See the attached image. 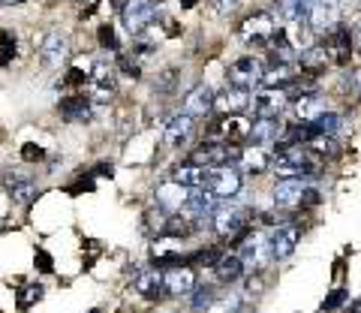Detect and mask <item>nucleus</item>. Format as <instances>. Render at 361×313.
<instances>
[{
	"mask_svg": "<svg viewBox=\"0 0 361 313\" xmlns=\"http://www.w3.org/2000/svg\"><path fill=\"white\" fill-rule=\"evenodd\" d=\"M220 259V250H214V247H205V250H196L193 253V262L196 265H214Z\"/></svg>",
	"mask_w": 361,
	"mask_h": 313,
	"instance_id": "nucleus-41",
	"label": "nucleus"
},
{
	"mask_svg": "<svg viewBox=\"0 0 361 313\" xmlns=\"http://www.w3.org/2000/svg\"><path fill=\"white\" fill-rule=\"evenodd\" d=\"M87 85H90V99H94L97 106L109 103V99L115 97V91H118V73H115V66H111L109 61H94Z\"/></svg>",
	"mask_w": 361,
	"mask_h": 313,
	"instance_id": "nucleus-2",
	"label": "nucleus"
},
{
	"mask_svg": "<svg viewBox=\"0 0 361 313\" xmlns=\"http://www.w3.org/2000/svg\"><path fill=\"white\" fill-rule=\"evenodd\" d=\"M313 133H325V136H337L341 133V127H343V118L341 115H334V111H322L319 118L313 121Z\"/></svg>",
	"mask_w": 361,
	"mask_h": 313,
	"instance_id": "nucleus-31",
	"label": "nucleus"
},
{
	"mask_svg": "<svg viewBox=\"0 0 361 313\" xmlns=\"http://www.w3.org/2000/svg\"><path fill=\"white\" fill-rule=\"evenodd\" d=\"M187 193H190V190L180 187L178 181H163L160 187H157V208H163V211H178V208H184Z\"/></svg>",
	"mask_w": 361,
	"mask_h": 313,
	"instance_id": "nucleus-21",
	"label": "nucleus"
},
{
	"mask_svg": "<svg viewBox=\"0 0 361 313\" xmlns=\"http://www.w3.org/2000/svg\"><path fill=\"white\" fill-rule=\"evenodd\" d=\"M268 259H274L271 256V247H268V235H247L244 238V247H241V262H244V271H259V268H265Z\"/></svg>",
	"mask_w": 361,
	"mask_h": 313,
	"instance_id": "nucleus-15",
	"label": "nucleus"
},
{
	"mask_svg": "<svg viewBox=\"0 0 361 313\" xmlns=\"http://www.w3.org/2000/svg\"><path fill=\"white\" fill-rule=\"evenodd\" d=\"M289 106V91L286 87H259L253 94V109L256 118H280V111Z\"/></svg>",
	"mask_w": 361,
	"mask_h": 313,
	"instance_id": "nucleus-8",
	"label": "nucleus"
},
{
	"mask_svg": "<svg viewBox=\"0 0 361 313\" xmlns=\"http://www.w3.org/2000/svg\"><path fill=\"white\" fill-rule=\"evenodd\" d=\"M184 115H190V118H205V115H211L214 111V91L208 85H199V87H193L187 97H184Z\"/></svg>",
	"mask_w": 361,
	"mask_h": 313,
	"instance_id": "nucleus-19",
	"label": "nucleus"
},
{
	"mask_svg": "<svg viewBox=\"0 0 361 313\" xmlns=\"http://www.w3.org/2000/svg\"><path fill=\"white\" fill-rule=\"evenodd\" d=\"M90 82V75L82 70V66H70L66 70V75H63V85L66 87H82V85H87Z\"/></svg>",
	"mask_w": 361,
	"mask_h": 313,
	"instance_id": "nucleus-37",
	"label": "nucleus"
},
{
	"mask_svg": "<svg viewBox=\"0 0 361 313\" xmlns=\"http://www.w3.org/2000/svg\"><path fill=\"white\" fill-rule=\"evenodd\" d=\"M329 51H325V46H307L301 51V58H298V63H301V73H307V75H319V73H325V66H329Z\"/></svg>",
	"mask_w": 361,
	"mask_h": 313,
	"instance_id": "nucleus-23",
	"label": "nucleus"
},
{
	"mask_svg": "<svg viewBox=\"0 0 361 313\" xmlns=\"http://www.w3.org/2000/svg\"><path fill=\"white\" fill-rule=\"evenodd\" d=\"M178 85H180V70H178V66H169V70H163L160 75H157L154 91L157 94H172Z\"/></svg>",
	"mask_w": 361,
	"mask_h": 313,
	"instance_id": "nucleus-33",
	"label": "nucleus"
},
{
	"mask_svg": "<svg viewBox=\"0 0 361 313\" xmlns=\"http://www.w3.org/2000/svg\"><path fill=\"white\" fill-rule=\"evenodd\" d=\"M244 4V0H214V6H217V13H223V16H229V13H235Z\"/></svg>",
	"mask_w": 361,
	"mask_h": 313,
	"instance_id": "nucleus-45",
	"label": "nucleus"
},
{
	"mask_svg": "<svg viewBox=\"0 0 361 313\" xmlns=\"http://www.w3.org/2000/svg\"><path fill=\"white\" fill-rule=\"evenodd\" d=\"M4 187H6V193L13 196L18 205H30L33 199L39 196L37 181H33L27 172H21V169H6L4 172Z\"/></svg>",
	"mask_w": 361,
	"mask_h": 313,
	"instance_id": "nucleus-12",
	"label": "nucleus"
},
{
	"mask_svg": "<svg viewBox=\"0 0 361 313\" xmlns=\"http://www.w3.org/2000/svg\"><path fill=\"white\" fill-rule=\"evenodd\" d=\"M280 136V118H256L250 124V133H247V142L253 148H262V145L277 142Z\"/></svg>",
	"mask_w": 361,
	"mask_h": 313,
	"instance_id": "nucleus-20",
	"label": "nucleus"
},
{
	"mask_svg": "<svg viewBox=\"0 0 361 313\" xmlns=\"http://www.w3.org/2000/svg\"><path fill=\"white\" fill-rule=\"evenodd\" d=\"M196 289V271L190 265H175L163 271V295L169 298H180Z\"/></svg>",
	"mask_w": 361,
	"mask_h": 313,
	"instance_id": "nucleus-14",
	"label": "nucleus"
},
{
	"mask_svg": "<svg viewBox=\"0 0 361 313\" xmlns=\"http://www.w3.org/2000/svg\"><path fill=\"white\" fill-rule=\"evenodd\" d=\"M262 73H265V61L253 58V54H244V58L232 61L226 75H229V85H238V87H247V91H253V87L262 82Z\"/></svg>",
	"mask_w": 361,
	"mask_h": 313,
	"instance_id": "nucleus-3",
	"label": "nucleus"
},
{
	"mask_svg": "<svg viewBox=\"0 0 361 313\" xmlns=\"http://www.w3.org/2000/svg\"><path fill=\"white\" fill-rule=\"evenodd\" d=\"M307 25L313 33H329L341 25V6L337 0H313L310 13H307Z\"/></svg>",
	"mask_w": 361,
	"mask_h": 313,
	"instance_id": "nucleus-11",
	"label": "nucleus"
},
{
	"mask_svg": "<svg viewBox=\"0 0 361 313\" xmlns=\"http://www.w3.org/2000/svg\"><path fill=\"white\" fill-rule=\"evenodd\" d=\"M250 91L238 85H226L223 91L214 94V111L217 115H244L247 106H250Z\"/></svg>",
	"mask_w": 361,
	"mask_h": 313,
	"instance_id": "nucleus-9",
	"label": "nucleus"
},
{
	"mask_svg": "<svg viewBox=\"0 0 361 313\" xmlns=\"http://www.w3.org/2000/svg\"><path fill=\"white\" fill-rule=\"evenodd\" d=\"M292 111H295V118L301 121V124H313V121L325 111V103H322V99L316 97V94L298 97V99H295V109H292Z\"/></svg>",
	"mask_w": 361,
	"mask_h": 313,
	"instance_id": "nucleus-27",
	"label": "nucleus"
},
{
	"mask_svg": "<svg viewBox=\"0 0 361 313\" xmlns=\"http://www.w3.org/2000/svg\"><path fill=\"white\" fill-rule=\"evenodd\" d=\"M268 163H271V160H268V156H265L262 151H259V148H256V151H244V154H241V166H244V172L259 175V172H265V169H268Z\"/></svg>",
	"mask_w": 361,
	"mask_h": 313,
	"instance_id": "nucleus-34",
	"label": "nucleus"
},
{
	"mask_svg": "<svg viewBox=\"0 0 361 313\" xmlns=\"http://www.w3.org/2000/svg\"><path fill=\"white\" fill-rule=\"evenodd\" d=\"M346 313H361V301H353V305H349V310Z\"/></svg>",
	"mask_w": 361,
	"mask_h": 313,
	"instance_id": "nucleus-47",
	"label": "nucleus"
},
{
	"mask_svg": "<svg viewBox=\"0 0 361 313\" xmlns=\"http://www.w3.org/2000/svg\"><path fill=\"white\" fill-rule=\"evenodd\" d=\"M307 148L316 154V156H329V160H334L337 154H341V148H337V142H334V136H325V133H313V136L307 139Z\"/></svg>",
	"mask_w": 361,
	"mask_h": 313,
	"instance_id": "nucleus-28",
	"label": "nucleus"
},
{
	"mask_svg": "<svg viewBox=\"0 0 361 313\" xmlns=\"http://www.w3.org/2000/svg\"><path fill=\"white\" fill-rule=\"evenodd\" d=\"M66 58H70V39L58 30L45 33L39 39V66L42 70H58L61 63H66Z\"/></svg>",
	"mask_w": 361,
	"mask_h": 313,
	"instance_id": "nucleus-6",
	"label": "nucleus"
},
{
	"mask_svg": "<svg viewBox=\"0 0 361 313\" xmlns=\"http://www.w3.org/2000/svg\"><path fill=\"white\" fill-rule=\"evenodd\" d=\"M250 211L241 208V205H235V202H226V205H217L214 208V229H217L223 238H229L232 244H238L244 241L247 235H250Z\"/></svg>",
	"mask_w": 361,
	"mask_h": 313,
	"instance_id": "nucleus-1",
	"label": "nucleus"
},
{
	"mask_svg": "<svg viewBox=\"0 0 361 313\" xmlns=\"http://www.w3.org/2000/svg\"><path fill=\"white\" fill-rule=\"evenodd\" d=\"M277 30V21L271 13H265V9H259V13L247 16L244 25H241V39L250 42V46H268L271 37H274Z\"/></svg>",
	"mask_w": 361,
	"mask_h": 313,
	"instance_id": "nucleus-4",
	"label": "nucleus"
},
{
	"mask_svg": "<svg viewBox=\"0 0 361 313\" xmlns=\"http://www.w3.org/2000/svg\"><path fill=\"white\" fill-rule=\"evenodd\" d=\"M39 298H42V286H27L25 293H21V301H18V307H21V310H30V307L37 305Z\"/></svg>",
	"mask_w": 361,
	"mask_h": 313,
	"instance_id": "nucleus-40",
	"label": "nucleus"
},
{
	"mask_svg": "<svg viewBox=\"0 0 361 313\" xmlns=\"http://www.w3.org/2000/svg\"><path fill=\"white\" fill-rule=\"evenodd\" d=\"M193 133H196V118H190L180 111L178 118H172L166 124V133H163V142L169 145V148H184V145L193 139Z\"/></svg>",
	"mask_w": 361,
	"mask_h": 313,
	"instance_id": "nucleus-18",
	"label": "nucleus"
},
{
	"mask_svg": "<svg viewBox=\"0 0 361 313\" xmlns=\"http://www.w3.org/2000/svg\"><path fill=\"white\" fill-rule=\"evenodd\" d=\"M97 39H99V46H103L106 51H118L121 49V39L115 37V27L111 25H103L97 30Z\"/></svg>",
	"mask_w": 361,
	"mask_h": 313,
	"instance_id": "nucleus-35",
	"label": "nucleus"
},
{
	"mask_svg": "<svg viewBox=\"0 0 361 313\" xmlns=\"http://www.w3.org/2000/svg\"><path fill=\"white\" fill-rule=\"evenodd\" d=\"M151 18H154V4H151V0H123L121 21H123V27H127L133 37L148 27Z\"/></svg>",
	"mask_w": 361,
	"mask_h": 313,
	"instance_id": "nucleus-13",
	"label": "nucleus"
},
{
	"mask_svg": "<svg viewBox=\"0 0 361 313\" xmlns=\"http://www.w3.org/2000/svg\"><path fill=\"white\" fill-rule=\"evenodd\" d=\"M310 181L307 178H280L274 184V205L277 208H298L301 205V193Z\"/></svg>",
	"mask_w": 361,
	"mask_h": 313,
	"instance_id": "nucleus-16",
	"label": "nucleus"
},
{
	"mask_svg": "<svg viewBox=\"0 0 361 313\" xmlns=\"http://www.w3.org/2000/svg\"><path fill=\"white\" fill-rule=\"evenodd\" d=\"M135 293L145 295V298H151V301L163 298V271H160V268H157V271H145V274L135 277Z\"/></svg>",
	"mask_w": 361,
	"mask_h": 313,
	"instance_id": "nucleus-26",
	"label": "nucleus"
},
{
	"mask_svg": "<svg viewBox=\"0 0 361 313\" xmlns=\"http://www.w3.org/2000/svg\"><path fill=\"white\" fill-rule=\"evenodd\" d=\"M33 262H37V268H39V271L42 274H51V256L49 253H45V250H37V256H33Z\"/></svg>",
	"mask_w": 361,
	"mask_h": 313,
	"instance_id": "nucleus-44",
	"label": "nucleus"
},
{
	"mask_svg": "<svg viewBox=\"0 0 361 313\" xmlns=\"http://www.w3.org/2000/svg\"><path fill=\"white\" fill-rule=\"evenodd\" d=\"M205 178H208V169L205 166H199V163H180L175 175H172V181H178L180 187H187V190H193V187H205Z\"/></svg>",
	"mask_w": 361,
	"mask_h": 313,
	"instance_id": "nucleus-22",
	"label": "nucleus"
},
{
	"mask_svg": "<svg viewBox=\"0 0 361 313\" xmlns=\"http://www.w3.org/2000/svg\"><path fill=\"white\" fill-rule=\"evenodd\" d=\"M90 313H99V310H90Z\"/></svg>",
	"mask_w": 361,
	"mask_h": 313,
	"instance_id": "nucleus-49",
	"label": "nucleus"
},
{
	"mask_svg": "<svg viewBox=\"0 0 361 313\" xmlns=\"http://www.w3.org/2000/svg\"><path fill=\"white\" fill-rule=\"evenodd\" d=\"M190 6H196V0H180V9H190Z\"/></svg>",
	"mask_w": 361,
	"mask_h": 313,
	"instance_id": "nucleus-48",
	"label": "nucleus"
},
{
	"mask_svg": "<svg viewBox=\"0 0 361 313\" xmlns=\"http://www.w3.org/2000/svg\"><path fill=\"white\" fill-rule=\"evenodd\" d=\"M346 91L349 94H355V97H361V66H355V70H349V75H346Z\"/></svg>",
	"mask_w": 361,
	"mask_h": 313,
	"instance_id": "nucleus-42",
	"label": "nucleus"
},
{
	"mask_svg": "<svg viewBox=\"0 0 361 313\" xmlns=\"http://www.w3.org/2000/svg\"><path fill=\"white\" fill-rule=\"evenodd\" d=\"M295 78V70H292V63H283V61H274L265 66L262 73V87H289V82Z\"/></svg>",
	"mask_w": 361,
	"mask_h": 313,
	"instance_id": "nucleus-24",
	"label": "nucleus"
},
{
	"mask_svg": "<svg viewBox=\"0 0 361 313\" xmlns=\"http://www.w3.org/2000/svg\"><path fill=\"white\" fill-rule=\"evenodd\" d=\"M298 238H301V229L295 223H277V226H271V232H268L271 256H274V259H289L298 247Z\"/></svg>",
	"mask_w": 361,
	"mask_h": 313,
	"instance_id": "nucleus-7",
	"label": "nucleus"
},
{
	"mask_svg": "<svg viewBox=\"0 0 361 313\" xmlns=\"http://www.w3.org/2000/svg\"><path fill=\"white\" fill-rule=\"evenodd\" d=\"M319 199H322L319 190L307 184V187H304V193H301V205L298 208H316V205H319Z\"/></svg>",
	"mask_w": 361,
	"mask_h": 313,
	"instance_id": "nucleus-43",
	"label": "nucleus"
},
{
	"mask_svg": "<svg viewBox=\"0 0 361 313\" xmlns=\"http://www.w3.org/2000/svg\"><path fill=\"white\" fill-rule=\"evenodd\" d=\"M211 305H214V289H211V286H199L196 295H193V305H190V307H193V313L208 310Z\"/></svg>",
	"mask_w": 361,
	"mask_h": 313,
	"instance_id": "nucleus-36",
	"label": "nucleus"
},
{
	"mask_svg": "<svg viewBox=\"0 0 361 313\" xmlns=\"http://www.w3.org/2000/svg\"><path fill=\"white\" fill-rule=\"evenodd\" d=\"M322 46H325V51H329L331 63L349 66V61H353V30L337 25L334 30L325 33V42H322Z\"/></svg>",
	"mask_w": 361,
	"mask_h": 313,
	"instance_id": "nucleus-10",
	"label": "nucleus"
},
{
	"mask_svg": "<svg viewBox=\"0 0 361 313\" xmlns=\"http://www.w3.org/2000/svg\"><path fill=\"white\" fill-rule=\"evenodd\" d=\"M241 172L235 166H217V169H208V178H205V190L220 199H229L235 193H241Z\"/></svg>",
	"mask_w": 361,
	"mask_h": 313,
	"instance_id": "nucleus-5",
	"label": "nucleus"
},
{
	"mask_svg": "<svg viewBox=\"0 0 361 313\" xmlns=\"http://www.w3.org/2000/svg\"><path fill=\"white\" fill-rule=\"evenodd\" d=\"M121 61V70L127 73V75H133V78H139L142 75V70H139V63H135L133 58H118Z\"/></svg>",
	"mask_w": 361,
	"mask_h": 313,
	"instance_id": "nucleus-46",
	"label": "nucleus"
},
{
	"mask_svg": "<svg viewBox=\"0 0 361 313\" xmlns=\"http://www.w3.org/2000/svg\"><path fill=\"white\" fill-rule=\"evenodd\" d=\"M193 232H196V226L184 214H172L163 223V235H166V238H187V235H193Z\"/></svg>",
	"mask_w": 361,
	"mask_h": 313,
	"instance_id": "nucleus-30",
	"label": "nucleus"
},
{
	"mask_svg": "<svg viewBox=\"0 0 361 313\" xmlns=\"http://www.w3.org/2000/svg\"><path fill=\"white\" fill-rule=\"evenodd\" d=\"M214 271H217V277H220V281H226V283L238 281V277L244 274L241 253H220V259L214 262Z\"/></svg>",
	"mask_w": 361,
	"mask_h": 313,
	"instance_id": "nucleus-25",
	"label": "nucleus"
},
{
	"mask_svg": "<svg viewBox=\"0 0 361 313\" xmlns=\"http://www.w3.org/2000/svg\"><path fill=\"white\" fill-rule=\"evenodd\" d=\"M18 49V33L16 30H0V66H9Z\"/></svg>",
	"mask_w": 361,
	"mask_h": 313,
	"instance_id": "nucleus-32",
	"label": "nucleus"
},
{
	"mask_svg": "<svg viewBox=\"0 0 361 313\" xmlns=\"http://www.w3.org/2000/svg\"><path fill=\"white\" fill-rule=\"evenodd\" d=\"M313 6V0H280V18L286 21H304Z\"/></svg>",
	"mask_w": 361,
	"mask_h": 313,
	"instance_id": "nucleus-29",
	"label": "nucleus"
},
{
	"mask_svg": "<svg viewBox=\"0 0 361 313\" xmlns=\"http://www.w3.org/2000/svg\"><path fill=\"white\" fill-rule=\"evenodd\" d=\"M21 156H25L27 163H42L45 160V148H42V145L27 142V145H21Z\"/></svg>",
	"mask_w": 361,
	"mask_h": 313,
	"instance_id": "nucleus-39",
	"label": "nucleus"
},
{
	"mask_svg": "<svg viewBox=\"0 0 361 313\" xmlns=\"http://www.w3.org/2000/svg\"><path fill=\"white\" fill-rule=\"evenodd\" d=\"M94 99L90 94H73V97H63L61 99V118L70 121V124H85V121L94 118Z\"/></svg>",
	"mask_w": 361,
	"mask_h": 313,
	"instance_id": "nucleus-17",
	"label": "nucleus"
},
{
	"mask_svg": "<svg viewBox=\"0 0 361 313\" xmlns=\"http://www.w3.org/2000/svg\"><path fill=\"white\" fill-rule=\"evenodd\" d=\"M346 301H349V293H346V289H334V293L325 295L322 310H337V307H343Z\"/></svg>",
	"mask_w": 361,
	"mask_h": 313,
	"instance_id": "nucleus-38",
	"label": "nucleus"
}]
</instances>
